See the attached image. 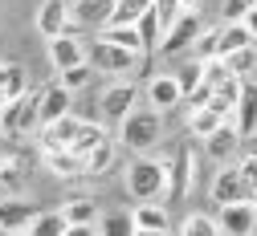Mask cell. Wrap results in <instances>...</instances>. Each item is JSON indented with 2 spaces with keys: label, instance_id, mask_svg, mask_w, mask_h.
<instances>
[{
  "label": "cell",
  "instance_id": "cell-15",
  "mask_svg": "<svg viewBox=\"0 0 257 236\" xmlns=\"http://www.w3.org/2000/svg\"><path fill=\"white\" fill-rule=\"evenodd\" d=\"M114 13V0H70V21L82 29H106Z\"/></svg>",
  "mask_w": 257,
  "mask_h": 236
},
{
  "label": "cell",
  "instance_id": "cell-37",
  "mask_svg": "<svg viewBox=\"0 0 257 236\" xmlns=\"http://www.w3.org/2000/svg\"><path fill=\"white\" fill-rule=\"evenodd\" d=\"M253 5H257V0H224V5H220V17H224V21H245Z\"/></svg>",
  "mask_w": 257,
  "mask_h": 236
},
{
  "label": "cell",
  "instance_id": "cell-9",
  "mask_svg": "<svg viewBox=\"0 0 257 236\" xmlns=\"http://www.w3.org/2000/svg\"><path fill=\"white\" fill-rule=\"evenodd\" d=\"M49 61H53V70H70V65H82V61H90V45L66 29L61 37H49Z\"/></svg>",
  "mask_w": 257,
  "mask_h": 236
},
{
  "label": "cell",
  "instance_id": "cell-31",
  "mask_svg": "<svg viewBox=\"0 0 257 236\" xmlns=\"http://www.w3.org/2000/svg\"><path fill=\"white\" fill-rule=\"evenodd\" d=\"M61 212H66V220H70V224H94V220H98V204H94V199H86V195L70 199V204L61 208Z\"/></svg>",
  "mask_w": 257,
  "mask_h": 236
},
{
  "label": "cell",
  "instance_id": "cell-33",
  "mask_svg": "<svg viewBox=\"0 0 257 236\" xmlns=\"http://www.w3.org/2000/svg\"><path fill=\"white\" fill-rule=\"evenodd\" d=\"M90 78H94V65H90V61H82V65H70V70H57V82H61V86H70V90H82V86H90Z\"/></svg>",
  "mask_w": 257,
  "mask_h": 236
},
{
  "label": "cell",
  "instance_id": "cell-8",
  "mask_svg": "<svg viewBox=\"0 0 257 236\" xmlns=\"http://www.w3.org/2000/svg\"><path fill=\"white\" fill-rule=\"evenodd\" d=\"M216 224L224 236H253L257 232V204L245 199V204H224L216 212Z\"/></svg>",
  "mask_w": 257,
  "mask_h": 236
},
{
  "label": "cell",
  "instance_id": "cell-14",
  "mask_svg": "<svg viewBox=\"0 0 257 236\" xmlns=\"http://www.w3.org/2000/svg\"><path fill=\"white\" fill-rule=\"evenodd\" d=\"M180 102H184V86H180L176 74H155V78L147 82V106L172 110V106H180Z\"/></svg>",
  "mask_w": 257,
  "mask_h": 236
},
{
  "label": "cell",
  "instance_id": "cell-11",
  "mask_svg": "<svg viewBox=\"0 0 257 236\" xmlns=\"http://www.w3.org/2000/svg\"><path fill=\"white\" fill-rule=\"evenodd\" d=\"M241 139H245V134H241V130L233 126V118H229V122H220L208 139H204V155H208L212 163H233V155L241 151Z\"/></svg>",
  "mask_w": 257,
  "mask_h": 236
},
{
  "label": "cell",
  "instance_id": "cell-12",
  "mask_svg": "<svg viewBox=\"0 0 257 236\" xmlns=\"http://www.w3.org/2000/svg\"><path fill=\"white\" fill-rule=\"evenodd\" d=\"M78 130H82V118H74V114L41 126V130H37V134H41V139H37V143H41V155H45V151H70L74 139H78Z\"/></svg>",
  "mask_w": 257,
  "mask_h": 236
},
{
  "label": "cell",
  "instance_id": "cell-30",
  "mask_svg": "<svg viewBox=\"0 0 257 236\" xmlns=\"http://www.w3.org/2000/svg\"><path fill=\"white\" fill-rule=\"evenodd\" d=\"M180 236H224V232H220V224H216L212 216L192 212V216H184V224H180Z\"/></svg>",
  "mask_w": 257,
  "mask_h": 236
},
{
  "label": "cell",
  "instance_id": "cell-18",
  "mask_svg": "<svg viewBox=\"0 0 257 236\" xmlns=\"http://www.w3.org/2000/svg\"><path fill=\"white\" fill-rule=\"evenodd\" d=\"M233 126L245 134H257V82H249L245 78V90H241V98H237V110H233Z\"/></svg>",
  "mask_w": 257,
  "mask_h": 236
},
{
  "label": "cell",
  "instance_id": "cell-27",
  "mask_svg": "<svg viewBox=\"0 0 257 236\" xmlns=\"http://www.w3.org/2000/svg\"><path fill=\"white\" fill-rule=\"evenodd\" d=\"M114 159H118V147H114L110 139H102L98 147L86 155V171H90V175H106L110 167H114Z\"/></svg>",
  "mask_w": 257,
  "mask_h": 236
},
{
  "label": "cell",
  "instance_id": "cell-5",
  "mask_svg": "<svg viewBox=\"0 0 257 236\" xmlns=\"http://www.w3.org/2000/svg\"><path fill=\"white\" fill-rule=\"evenodd\" d=\"M212 199H216V208L253 199V191H249V183H245V171H241V163H224L220 171H216V179H212Z\"/></svg>",
  "mask_w": 257,
  "mask_h": 236
},
{
  "label": "cell",
  "instance_id": "cell-20",
  "mask_svg": "<svg viewBox=\"0 0 257 236\" xmlns=\"http://www.w3.org/2000/svg\"><path fill=\"white\" fill-rule=\"evenodd\" d=\"M249 45H257V37L249 33L245 21H224L220 25V57H229L237 49H249Z\"/></svg>",
  "mask_w": 257,
  "mask_h": 236
},
{
  "label": "cell",
  "instance_id": "cell-7",
  "mask_svg": "<svg viewBox=\"0 0 257 236\" xmlns=\"http://www.w3.org/2000/svg\"><path fill=\"white\" fill-rule=\"evenodd\" d=\"M168 163V199H184L188 195V187L196 183V167H192V151L188 147H176V155L172 159H164Z\"/></svg>",
  "mask_w": 257,
  "mask_h": 236
},
{
  "label": "cell",
  "instance_id": "cell-6",
  "mask_svg": "<svg viewBox=\"0 0 257 236\" xmlns=\"http://www.w3.org/2000/svg\"><path fill=\"white\" fill-rule=\"evenodd\" d=\"M200 13H192V9H184L180 13V21L168 29V37L164 41H159V53H164V57H180V53H188L192 49V41H196L200 37Z\"/></svg>",
  "mask_w": 257,
  "mask_h": 236
},
{
  "label": "cell",
  "instance_id": "cell-38",
  "mask_svg": "<svg viewBox=\"0 0 257 236\" xmlns=\"http://www.w3.org/2000/svg\"><path fill=\"white\" fill-rule=\"evenodd\" d=\"M66 236H98V224H70Z\"/></svg>",
  "mask_w": 257,
  "mask_h": 236
},
{
  "label": "cell",
  "instance_id": "cell-3",
  "mask_svg": "<svg viewBox=\"0 0 257 236\" xmlns=\"http://www.w3.org/2000/svg\"><path fill=\"white\" fill-rule=\"evenodd\" d=\"M126 191H131V199H139V204L159 199L168 191V163L151 159V155L131 159V167H126Z\"/></svg>",
  "mask_w": 257,
  "mask_h": 236
},
{
  "label": "cell",
  "instance_id": "cell-23",
  "mask_svg": "<svg viewBox=\"0 0 257 236\" xmlns=\"http://www.w3.org/2000/svg\"><path fill=\"white\" fill-rule=\"evenodd\" d=\"M29 86H25V70L21 65H13V61H5L0 65V102H13V98H21Z\"/></svg>",
  "mask_w": 257,
  "mask_h": 236
},
{
  "label": "cell",
  "instance_id": "cell-34",
  "mask_svg": "<svg viewBox=\"0 0 257 236\" xmlns=\"http://www.w3.org/2000/svg\"><path fill=\"white\" fill-rule=\"evenodd\" d=\"M139 37H143V49H147V53H155V49H159L164 33H159V21H155V13L139 17Z\"/></svg>",
  "mask_w": 257,
  "mask_h": 236
},
{
  "label": "cell",
  "instance_id": "cell-22",
  "mask_svg": "<svg viewBox=\"0 0 257 236\" xmlns=\"http://www.w3.org/2000/svg\"><path fill=\"white\" fill-rule=\"evenodd\" d=\"M220 122H229L220 110H212V106H200V110H188V130L196 134V139H208V134L220 126Z\"/></svg>",
  "mask_w": 257,
  "mask_h": 236
},
{
  "label": "cell",
  "instance_id": "cell-1",
  "mask_svg": "<svg viewBox=\"0 0 257 236\" xmlns=\"http://www.w3.org/2000/svg\"><path fill=\"white\" fill-rule=\"evenodd\" d=\"M118 139H122L126 151L147 155L159 139H164V110H155V106H135L131 114L118 122Z\"/></svg>",
  "mask_w": 257,
  "mask_h": 236
},
{
  "label": "cell",
  "instance_id": "cell-42",
  "mask_svg": "<svg viewBox=\"0 0 257 236\" xmlns=\"http://www.w3.org/2000/svg\"><path fill=\"white\" fill-rule=\"evenodd\" d=\"M9 236H29V228H21V232H9Z\"/></svg>",
  "mask_w": 257,
  "mask_h": 236
},
{
  "label": "cell",
  "instance_id": "cell-24",
  "mask_svg": "<svg viewBox=\"0 0 257 236\" xmlns=\"http://www.w3.org/2000/svg\"><path fill=\"white\" fill-rule=\"evenodd\" d=\"M192 61H212V57H220V25H212V29H200V37L192 41Z\"/></svg>",
  "mask_w": 257,
  "mask_h": 236
},
{
  "label": "cell",
  "instance_id": "cell-16",
  "mask_svg": "<svg viewBox=\"0 0 257 236\" xmlns=\"http://www.w3.org/2000/svg\"><path fill=\"white\" fill-rule=\"evenodd\" d=\"M70 102H74V90L61 86V82H49V86L41 90V126L66 118V114H70Z\"/></svg>",
  "mask_w": 257,
  "mask_h": 236
},
{
  "label": "cell",
  "instance_id": "cell-39",
  "mask_svg": "<svg viewBox=\"0 0 257 236\" xmlns=\"http://www.w3.org/2000/svg\"><path fill=\"white\" fill-rule=\"evenodd\" d=\"M245 25H249V33H253V37H257V5L249 9V17H245Z\"/></svg>",
  "mask_w": 257,
  "mask_h": 236
},
{
  "label": "cell",
  "instance_id": "cell-44",
  "mask_svg": "<svg viewBox=\"0 0 257 236\" xmlns=\"http://www.w3.org/2000/svg\"><path fill=\"white\" fill-rule=\"evenodd\" d=\"M253 236H257V232H253Z\"/></svg>",
  "mask_w": 257,
  "mask_h": 236
},
{
  "label": "cell",
  "instance_id": "cell-21",
  "mask_svg": "<svg viewBox=\"0 0 257 236\" xmlns=\"http://www.w3.org/2000/svg\"><path fill=\"white\" fill-rule=\"evenodd\" d=\"M135 228L139 232H168L172 220H168V208H159L155 199H147V204H135Z\"/></svg>",
  "mask_w": 257,
  "mask_h": 236
},
{
  "label": "cell",
  "instance_id": "cell-4",
  "mask_svg": "<svg viewBox=\"0 0 257 236\" xmlns=\"http://www.w3.org/2000/svg\"><path fill=\"white\" fill-rule=\"evenodd\" d=\"M139 57H143V53L122 49V45H114V41H106V37L90 41V65H94V70H102V74H110V78L135 74V70H139Z\"/></svg>",
  "mask_w": 257,
  "mask_h": 236
},
{
  "label": "cell",
  "instance_id": "cell-29",
  "mask_svg": "<svg viewBox=\"0 0 257 236\" xmlns=\"http://www.w3.org/2000/svg\"><path fill=\"white\" fill-rule=\"evenodd\" d=\"M135 216L131 212H106L98 224V236H135Z\"/></svg>",
  "mask_w": 257,
  "mask_h": 236
},
{
  "label": "cell",
  "instance_id": "cell-13",
  "mask_svg": "<svg viewBox=\"0 0 257 236\" xmlns=\"http://www.w3.org/2000/svg\"><path fill=\"white\" fill-rule=\"evenodd\" d=\"M37 220V204L21 195H0V232H21Z\"/></svg>",
  "mask_w": 257,
  "mask_h": 236
},
{
  "label": "cell",
  "instance_id": "cell-17",
  "mask_svg": "<svg viewBox=\"0 0 257 236\" xmlns=\"http://www.w3.org/2000/svg\"><path fill=\"white\" fill-rule=\"evenodd\" d=\"M70 29V5L66 0H45L37 9V33L41 37H61Z\"/></svg>",
  "mask_w": 257,
  "mask_h": 236
},
{
  "label": "cell",
  "instance_id": "cell-26",
  "mask_svg": "<svg viewBox=\"0 0 257 236\" xmlns=\"http://www.w3.org/2000/svg\"><path fill=\"white\" fill-rule=\"evenodd\" d=\"M155 0H114V13H110V25H139V17L151 13Z\"/></svg>",
  "mask_w": 257,
  "mask_h": 236
},
{
  "label": "cell",
  "instance_id": "cell-28",
  "mask_svg": "<svg viewBox=\"0 0 257 236\" xmlns=\"http://www.w3.org/2000/svg\"><path fill=\"white\" fill-rule=\"evenodd\" d=\"M66 212H37V220L29 224V236H66Z\"/></svg>",
  "mask_w": 257,
  "mask_h": 236
},
{
  "label": "cell",
  "instance_id": "cell-32",
  "mask_svg": "<svg viewBox=\"0 0 257 236\" xmlns=\"http://www.w3.org/2000/svg\"><path fill=\"white\" fill-rule=\"evenodd\" d=\"M106 139V130L98 126V122H82V130H78V139H74V147L70 151H78V155H90L94 147H98Z\"/></svg>",
  "mask_w": 257,
  "mask_h": 236
},
{
  "label": "cell",
  "instance_id": "cell-25",
  "mask_svg": "<svg viewBox=\"0 0 257 236\" xmlns=\"http://www.w3.org/2000/svg\"><path fill=\"white\" fill-rule=\"evenodd\" d=\"M98 37H106V41H114V45H122V49L147 53V49H143V37H139V25H106Z\"/></svg>",
  "mask_w": 257,
  "mask_h": 236
},
{
  "label": "cell",
  "instance_id": "cell-35",
  "mask_svg": "<svg viewBox=\"0 0 257 236\" xmlns=\"http://www.w3.org/2000/svg\"><path fill=\"white\" fill-rule=\"evenodd\" d=\"M224 61H229V70H233L237 78H249L253 61H257V45H249V49H237V53H229Z\"/></svg>",
  "mask_w": 257,
  "mask_h": 236
},
{
  "label": "cell",
  "instance_id": "cell-41",
  "mask_svg": "<svg viewBox=\"0 0 257 236\" xmlns=\"http://www.w3.org/2000/svg\"><path fill=\"white\" fill-rule=\"evenodd\" d=\"M135 236H168V232H135Z\"/></svg>",
  "mask_w": 257,
  "mask_h": 236
},
{
  "label": "cell",
  "instance_id": "cell-40",
  "mask_svg": "<svg viewBox=\"0 0 257 236\" xmlns=\"http://www.w3.org/2000/svg\"><path fill=\"white\" fill-rule=\"evenodd\" d=\"M180 5H184V9H192V13H200V9H204V0H180Z\"/></svg>",
  "mask_w": 257,
  "mask_h": 236
},
{
  "label": "cell",
  "instance_id": "cell-36",
  "mask_svg": "<svg viewBox=\"0 0 257 236\" xmlns=\"http://www.w3.org/2000/svg\"><path fill=\"white\" fill-rule=\"evenodd\" d=\"M176 78H180V86H184V98H188L192 90H196V86L204 82V61H192V65H184V70H180Z\"/></svg>",
  "mask_w": 257,
  "mask_h": 236
},
{
  "label": "cell",
  "instance_id": "cell-19",
  "mask_svg": "<svg viewBox=\"0 0 257 236\" xmlns=\"http://www.w3.org/2000/svg\"><path fill=\"white\" fill-rule=\"evenodd\" d=\"M45 167L53 175H61V179H82V175H90L86 171V155H78V151H45Z\"/></svg>",
  "mask_w": 257,
  "mask_h": 236
},
{
  "label": "cell",
  "instance_id": "cell-10",
  "mask_svg": "<svg viewBox=\"0 0 257 236\" xmlns=\"http://www.w3.org/2000/svg\"><path fill=\"white\" fill-rule=\"evenodd\" d=\"M135 98H139V90H135V82H126V78H118L106 94H102V118L106 122H122L126 114H131L135 110Z\"/></svg>",
  "mask_w": 257,
  "mask_h": 236
},
{
  "label": "cell",
  "instance_id": "cell-2",
  "mask_svg": "<svg viewBox=\"0 0 257 236\" xmlns=\"http://www.w3.org/2000/svg\"><path fill=\"white\" fill-rule=\"evenodd\" d=\"M41 130V90H25L13 102H0V134L5 139H25Z\"/></svg>",
  "mask_w": 257,
  "mask_h": 236
},
{
  "label": "cell",
  "instance_id": "cell-43",
  "mask_svg": "<svg viewBox=\"0 0 257 236\" xmlns=\"http://www.w3.org/2000/svg\"><path fill=\"white\" fill-rule=\"evenodd\" d=\"M0 151H5V134H0Z\"/></svg>",
  "mask_w": 257,
  "mask_h": 236
}]
</instances>
